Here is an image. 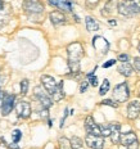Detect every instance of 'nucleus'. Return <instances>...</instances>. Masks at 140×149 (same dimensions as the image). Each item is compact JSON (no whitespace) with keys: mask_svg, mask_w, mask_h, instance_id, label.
Returning a JSON list of instances; mask_svg holds the SVG:
<instances>
[{"mask_svg":"<svg viewBox=\"0 0 140 149\" xmlns=\"http://www.w3.org/2000/svg\"><path fill=\"white\" fill-rule=\"evenodd\" d=\"M0 94H1V91H0Z\"/></svg>","mask_w":140,"mask_h":149,"instance_id":"40","label":"nucleus"},{"mask_svg":"<svg viewBox=\"0 0 140 149\" xmlns=\"http://www.w3.org/2000/svg\"><path fill=\"white\" fill-rule=\"evenodd\" d=\"M140 114V102L139 100H132L127 105V118L129 120H135L138 118Z\"/></svg>","mask_w":140,"mask_h":149,"instance_id":"13","label":"nucleus"},{"mask_svg":"<svg viewBox=\"0 0 140 149\" xmlns=\"http://www.w3.org/2000/svg\"><path fill=\"white\" fill-rule=\"evenodd\" d=\"M35 97H36L37 100L40 102V104L42 105V108H46V109H49V108L53 105V100L50 99V97H49V95L46 94L45 91H42L40 86L35 88Z\"/></svg>","mask_w":140,"mask_h":149,"instance_id":"9","label":"nucleus"},{"mask_svg":"<svg viewBox=\"0 0 140 149\" xmlns=\"http://www.w3.org/2000/svg\"><path fill=\"white\" fill-rule=\"evenodd\" d=\"M48 125L49 127H52V120H48Z\"/></svg>","mask_w":140,"mask_h":149,"instance_id":"37","label":"nucleus"},{"mask_svg":"<svg viewBox=\"0 0 140 149\" xmlns=\"http://www.w3.org/2000/svg\"><path fill=\"white\" fill-rule=\"evenodd\" d=\"M139 97H140V93H139Z\"/></svg>","mask_w":140,"mask_h":149,"instance_id":"39","label":"nucleus"},{"mask_svg":"<svg viewBox=\"0 0 140 149\" xmlns=\"http://www.w3.org/2000/svg\"><path fill=\"white\" fill-rule=\"evenodd\" d=\"M100 129H102V136H111V127L109 125H103V126H100Z\"/></svg>","mask_w":140,"mask_h":149,"instance_id":"24","label":"nucleus"},{"mask_svg":"<svg viewBox=\"0 0 140 149\" xmlns=\"http://www.w3.org/2000/svg\"><path fill=\"white\" fill-rule=\"evenodd\" d=\"M1 95H3V93L0 94V108H1V104H3V99H1Z\"/></svg>","mask_w":140,"mask_h":149,"instance_id":"35","label":"nucleus"},{"mask_svg":"<svg viewBox=\"0 0 140 149\" xmlns=\"http://www.w3.org/2000/svg\"><path fill=\"white\" fill-rule=\"evenodd\" d=\"M85 143L90 149H103L104 147V136L88 134L85 138Z\"/></svg>","mask_w":140,"mask_h":149,"instance_id":"7","label":"nucleus"},{"mask_svg":"<svg viewBox=\"0 0 140 149\" xmlns=\"http://www.w3.org/2000/svg\"><path fill=\"white\" fill-rule=\"evenodd\" d=\"M102 104H103V105H109V107H113V108L118 107L117 102H113V100H111V99H104V100L102 102Z\"/></svg>","mask_w":140,"mask_h":149,"instance_id":"26","label":"nucleus"},{"mask_svg":"<svg viewBox=\"0 0 140 149\" xmlns=\"http://www.w3.org/2000/svg\"><path fill=\"white\" fill-rule=\"evenodd\" d=\"M73 17H75V19H76V22H80V18L77 17V15H73Z\"/></svg>","mask_w":140,"mask_h":149,"instance_id":"36","label":"nucleus"},{"mask_svg":"<svg viewBox=\"0 0 140 149\" xmlns=\"http://www.w3.org/2000/svg\"><path fill=\"white\" fill-rule=\"evenodd\" d=\"M134 68H135L138 72H140V58H138V57L134 58Z\"/></svg>","mask_w":140,"mask_h":149,"instance_id":"28","label":"nucleus"},{"mask_svg":"<svg viewBox=\"0 0 140 149\" xmlns=\"http://www.w3.org/2000/svg\"><path fill=\"white\" fill-rule=\"evenodd\" d=\"M23 9L30 14H40L44 12V4L40 0H24Z\"/></svg>","mask_w":140,"mask_h":149,"instance_id":"5","label":"nucleus"},{"mask_svg":"<svg viewBox=\"0 0 140 149\" xmlns=\"http://www.w3.org/2000/svg\"><path fill=\"white\" fill-rule=\"evenodd\" d=\"M29 85H30V82H29V80H27V79H24V80H22V81H21V93H22L23 95L27 94Z\"/></svg>","mask_w":140,"mask_h":149,"instance_id":"23","label":"nucleus"},{"mask_svg":"<svg viewBox=\"0 0 140 149\" xmlns=\"http://www.w3.org/2000/svg\"><path fill=\"white\" fill-rule=\"evenodd\" d=\"M3 8H4V1H3V0H0V12L3 10Z\"/></svg>","mask_w":140,"mask_h":149,"instance_id":"34","label":"nucleus"},{"mask_svg":"<svg viewBox=\"0 0 140 149\" xmlns=\"http://www.w3.org/2000/svg\"><path fill=\"white\" fill-rule=\"evenodd\" d=\"M130 97V89L127 82H121L113 89V99L117 103H125Z\"/></svg>","mask_w":140,"mask_h":149,"instance_id":"3","label":"nucleus"},{"mask_svg":"<svg viewBox=\"0 0 140 149\" xmlns=\"http://www.w3.org/2000/svg\"><path fill=\"white\" fill-rule=\"evenodd\" d=\"M117 9L121 15L132 17L140 13V0H122L118 3Z\"/></svg>","mask_w":140,"mask_h":149,"instance_id":"2","label":"nucleus"},{"mask_svg":"<svg viewBox=\"0 0 140 149\" xmlns=\"http://www.w3.org/2000/svg\"><path fill=\"white\" fill-rule=\"evenodd\" d=\"M93 46L96 52L100 54H107L109 50V42L104 39L103 36H94L93 37Z\"/></svg>","mask_w":140,"mask_h":149,"instance_id":"8","label":"nucleus"},{"mask_svg":"<svg viewBox=\"0 0 140 149\" xmlns=\"http://www.w3.org/2000/svg\"><path fill=\"white\" fill-rule=\"evenodd\" d=\"M108 23H109V24H111V26H116V24H117V22H116V19H109V21H108Z\"/></svg>","mask_w":140,"mask_h":149,"instance_id":"33","label":"nucleus"},{"mask_svg":"<svg viewBox=\"0 0 140 149\" xmlns=\"http://www.w3.org/2000/svg\"><path fill=\"white\" fill-rule=\"evenodd\" d=\"M114 63H116V59H109L105 62V63H103V68H109L111 66H113Z\"/></svg>","mask_w":140,"mask_h":149,"instance_id":"29","label":"nucleus"},{"mask_svg":"<svg viewBox=\"0 0 140 149\" xmlns=\"http://www.w3.org/2000/svg\"><path fill=\"white\" fill-rule=\"evenodd\" d=\"M68 54V67H70L71 74L70 77H79L80 76V62L84 57V48L80 42H72L67 48Z\"/></svg>","mask_w":140,"mask_h":149,"instance_id":"1","label":"nucleus"},{"mask_svg":"<svg viewBox=\"0 0 140 149\" xmlns=\"http://www.w3.org/2000/svg\"><path fill=\"white\" fill-rule=\"evenodd\" d=\"M48 3L52 7L59 8V9H62V10L72 12V3L67 1V0H48Z\"/></svg>","mask_w":140,"mask_h":149,"instance_id":"15","label":"nucleus"},{"mask_svg":"<svg viewBox=\"0 0 140 149\" xmlns=\"http://www.w3.org/2000/svg\"><path fill=\"white\" fill-rule=\"evenodd\" d=\"M15 95L8 94V93H3V104H1V114L3 116H8L12 112L14 107Z\"/></svg>","mask_w":140,"mask_h":149,"instance_id":"6","label":"nucleus"},{"mask_svg":"<svg viewBox=\"0 0 140 149\" xmlns=\"http://www.w3.org/2000/svg\"><path fill=\"white\" fill-rule=\"evenodd\" d=\"M12 136H13V141L14 143H18L21 140V138H22V132L20 131V130H14L13 134H12Z\"/></svg>","mask_w":140,"mask_h":149,"instance_id":"25","label":"nucleus"},{"mask_svg":"<svg viewBox=\"0 0 140 149\" xmlns=\"http://www.w3.org/2000/svg\"><path fill=\"white\" fill-rule=\"evenodd\" d=\"M117 71H118V72H120L121 74H122V76L130 77V76L132 74V72H134V67L129 63V62H123V63H121L120 66H118Z\"/></svg>","mask_w":140,"mask_h":149,"instance_id":"17","label":"nucleus"},{"mask_svg":"<svg viewBox=\"0 0 140 149\" xmlns=\"http://www.w3.org/2000/svg\"><path fill=\"white\" fill-rule=\"evenodd\" d=\"M111 127V140L113 144H118L121 140V125L118 122L109 123Z\"/></svg>","mask_w":140,"mask_h":149,"instance_id":"14","label":"nucleus"},{"mask_svg":"<svg viewBox=\"0 0 140 149\" xmlns=\"http://www.w3.org/2000/svg\"><path fill=\"white\" fill-rule=\"evenodd\" d=\"M85 131L86 134H91V135H102V129L100 125L95 123L94 118L91 116H88L85 120Z\"/></svg>","mask_w":140,"mask_h":149,"instance_id":"10","label":"nucleus"},{"mask_svg":"<svg viewBox=\"0 0 140 149\" xmlns=\"http://www.w3.org/2000/svg\"><path fill=\"white\" fill-rule=\"evenodd\" d=\"M8 148L9 149H20V147L17 145V143L13 141V144H8Z\"/></svg>","mask_w":140,"mask_h":149,"instance_id":"32","label":"nucleus"},{"mask_svg":"<svg viewBox=\"0 0 140 149\" xmlns=\"http://www.w3.org/2000/svg\"><path fill=\"white\" fill-rule=\"evenodd\" d=\"M120 143L123 147H126L127 149H138L139 148L138 138H136L135 132H132V131H129V132H126V134H121Z\"/></svg>","mask_w":140,"mask_h":149,"instance_id":"4","label":"nucleus"},{"mask_svg":"<svg viewBox=\"0 0 140 149\" xmlns=\"http://www.w3.org/2000/svg\"><path fill=\"white\" fill-rule=\"evenodd\" d=\"M85 24H86V30L90 31V32L99 30V23L96 22L93 17H90V15H88V17L85 18Z\"/></svg>","mask_w":140,"mask_h":149,"instance_id":"18","label":"nucleus"},{"mask_svg":"<svg viewBox=\"0 0 140 149\" xmlns=\"http://www.w3.org/2000/svg\"><path fill=\"white\" fill-rule=\"evenodd\" d=\"M118 61L122 62V63H123V62H127V61H129V55H127V54H120V55H118Z\"/></svg>","mask_w":140,"mask_h":149,"instance_id":"30","label":"nucleus"},{"mask_svg":"<svg viewBox=\"0 0 140 149\" xmlns=\"http://www.w3.org/2000/svg\"><path fill=\"white\" fill-rule=\"evenodd\" d=\"M41 84L44 86V89L48 91V94H50V95L54 94L57 85H58V82H55V80L52 76H48V74H42L41 76Z\"/></svg>","mask_w":140,"mask_h":149,"instance_id":"12","label":"nucleus"},{"mask_svg":"<svg viewBox=\"0 0 140 149\" xmlns=\"http://www.w3.org/2000/svg\"><path fill=\"white\" fill-rule=\"evenodd\" d=\"M89 88V81H82L80 85V93H85Z\"/></svg>","mask_w":140,"mask_h":149,"instance_id":"27","label":"nucleus"},{"mask_svg":"<svg viewBox=\"0 0 140 149\" xmlns=\"http://www.w3.org/2000/svg\"><path fill=\"white\" fill-rule=\"evenodd\" d=\"M67 116H68V109L66 108V109H64V114H63V117H62V120H61V129L63 127V125H64V121H66Z\"/></svg>","mask_w":140,"mask_h":149,"instance_id":"31","label":"nucleus"},{"mask_svg":"<svg viewBox=\"0 0 140 149\" xmlns=\"http://www.w3.org/2000/svg\"><path fill=\"white\" fill-rule=\"evenodd\" d=\"M111 88V84H109V80H107L105 79L103 84H102V86H100V89H99V94L100 95H105L108 93V90H109Z\"/></svg>","mask_w":140,"mask_h":149,"instance_id":"22","label":"nucleus"},{"mask_svg":"<svg viewBox=\"0 0 140 149\" xmlns=\"http://www.w3.org/2000/svg\"><path fill=\"white\" fill-rule=\"evenodd\" d=\"M53 97V100L54 102H59L64 98V93H63V81H59L58 85H57V89H55L54 94L52 95Z\"/></svg>","mask_w":140,"mask_h":149,"instance_id":"19","label":"nucleus"},{"mask_svg":"<svg viewBox=\"0 0 140 149\" xmlns=\"http://www.w3.org/2000/svg\"><path fill=\"white\" fill-rule=\"evenodd\" d=\"M70 141H71V144H70L71 149H84V141L79 136H73Z\"/></svg>","mask_w":140,"mask_h":149,"instance_id":"20","label":"nucleus"},{"mask_svg":"<svg viewBox=\"0 0 140 149\" xmlns=\"http://www.w3.org/2000/svg\"><path fill=\"white\" fill-rule=\"evenodd\" d=\"M49 18H50L52 23L54 26H59V24H63L66 23V15L63 14V12H59V10H54L49 14Z\"/></svg>","mask_w":140,"mask_h":149,"instance_id":"16","label":"nucleus"},{"mask_svg":"<svg viewBox=\"0 0 140 149\" xmlns=\"http://www.w3.org/2000/svg\"><path fill=\"white\" fill-rule=\"evenodd\" d=\"M15 111H17V114H18L20 118L26 120V118H29L30 114H31V105H30L29 102L22 100V102H20V103L17 104Z\"/></svg>","mask_w":140,"mask_h":149,"instance_id":"11","label":"nucleus"},{"mask_svg":"<svg viewBox=\"0 0 140 149\" xmlns=\"http://www.w3.org/2000/svg\"><path fill=\"white\" fill-rule=\"evenodd\" d=\"M95 70H96V67L94 68V71H95ZM94 71H91L90 73L86 74V77H88V81L90 82V85L95 88V86H98V77H96L95 74H94Z\"/></svg>","mask_w":140,"mask_h":149,"instance_id":"21","label":"nucleus"},{"mask_svg":"<svg viewBox=\"0 0 140 149\" xmlns=\"http://www.w3.org/2000/svg\"><path fill=\"white\" fill-rule=\"evenodd\" d=\"M138 50H139V53H140V42H139V46H138Z\"/></svg>","mask_w":140,"mask_h":149,"instance_id":"38","label":"nucleus"}]
</instances>
